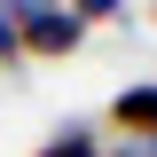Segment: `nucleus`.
<instances>
[{
	"label": "nucleus",
	"instance_id": "1",
	"mask_svg": "<svg viewBox=\"0 0 157 157\" xmlns=\"http://www.w3.org/2000/svg\"><path fill=\"white\" fill-rule=\"evenodd\" d=\"M16 47H32V55H71V47H78V16H63V8L24 16L16 24Z\"/></svg>",
	"mask_w": 157,
	"mask_h": 157
},
{
	"label": "nucleus",
	"instance_id": "2",
	"mask_svg": "<svg viewBox=\"0 0 157 157\" xmlns=\"http://www.w3.org/2000/svg\"><path fill=\"white\" fill-rule=\"evenodd\" d=\"M118 126H134V134H157V86H134V94H118Z\"/></svg>",
	"mask_w": 157,
	"mask_h": 157
},
{
	"label": "nucleus",
	"instance_id": "3",
	"mask_svg": "<svg viewBox=\"0 0 157 157\" xmlns=\"http://www.w3.org/2000/svg\"><path fill=\"white\" fill-rule=\"evenodd\" d=\"M39 157H94V141H86V134H63V141H47Z\"/></svg>",
	"mask_w": 157,
	"mask_h": 157
},
{
	"label": "nucleus",
	"instance_id": "4",
	"mask_svg": "<svg viewBox=\"0 0 157 157\" xmlns=\"http://www.w3.org/2000/svg\"><path fill=\"white\" fill-rule=\"evenodd\" d=\"M8 55H16V24L0 16V63H8Z\"/></svg>",
	"mask_w": 157,
	"mask_h": 157
},
{
	"label": "nucleus",
	"instance_id": "5",
	"mask_svg": "<svg viewBox=\"0 0 157 157\" xmlns=\"http://www.w3.org/2000/svg\"><path fill=\"white\" fill-rule=\"evenodd\" d=\"M110 8H118V0H78V16H110Z\"/></svg>",
	"mask_w": 157,
	"mask_h": 157
}]
</instances>
